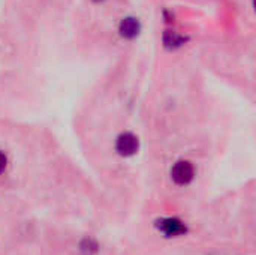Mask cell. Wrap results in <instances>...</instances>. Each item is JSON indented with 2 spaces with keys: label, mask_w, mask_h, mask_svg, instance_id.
<instances>
[{
  "label": "cell",
  "mask_w": 256,
  "mask_h": 255,
  "mask_svg": "<svg viewBox=\"0 0 256 255\" xmlns=\"http://www.w3.org/2000/svg\"><path fill=\"white\" fill-rule=\"evenodd\" d=\"M194 176H195V168L189 161H178L171 168V179L180 186L189 185L194 180Z\"/></svg>",
  "instance_id": "cell-1"
},
{
  "label": "cell",
  "mask_w": 256,
  "mask_h": 255,
  "mask_svg": "<svg viewBox=\"0 0 256 255\" xmlns=\"http://www.w3.org/2000/svg\"><path fill=\"white\" fill-rule=\"evenodd\" d=\"M156 227H158V230H159L162 234H165L166 237L183 236V234L188 231L186 225H184L180 219H177V218H164V219L158 221Z\"/></svg>",
  "instance_id": "cell-2"
},
{
  "label": "cell",
  "mask_w": 256,
  "mask_h": 255,
  "mask_svg": "<svg viewBox=\"0 0 256 255\" xmlns=\"http://www.w3.org/2000/svg\"><path fill=\"white\" fill-rule=\"evenodd\" d=\"M138 147H140L138 137L130 134V132L122 134L117 138V143H116V150L122 156H134L138 152Z\"/></svg>",
  "instance_id": "cell-3"
},
{
  "label": "cell",
  "mask_w": 256,
  "mask_h": 255,
  "mask_svg": "<svg viewBox=\"0 0 256 255\" xmlns=\"http://www.w3.org/2000/svg\"><path fill=\"white\" fill-rule=\"evenodd\" d=\"M118 30H120V33H122L123 38L134 39L135 36H138V33L141 30V26H140V21L136 18L128 17V18H123L122 20Z\"/></svg>",
  "instance_id": "cell-4"
},
{
  "label": "cell",
  "mask_w": 256,
  "mask_h": 255,
  "mask_svg": "<svg viewBox=\"0 0 256 255\" xmlns=\"http://www.w3.org/2000/svg\"><path fill=\"white\" fill-rule=\"evenodd\" d=\"M182 41H183V39H182L180 36H177L176 33H170V35L165 38V42H166V44H174V45H180Z\"/></svg>",
  "instance_id": "cell-5"
},
{
  "label": "cell",
  "mask_w": 256,
  "mask_h": 255,
  "mask_svg": "<svg viewBox=\"0 0 256 255\" xmlns=\"http://www.w3.org/2000/svg\"><path fill=\"white\" fill-rule=\"evenodd\" d=\"M6 167H8V158L3 152H0V174L6 170Z\"/></svg>",
  "instance_id": "cell-6"
},
{
  "label": "cell",
  "mask_w": 256,
  "mask_h": 255,
  "mask_svg": "<svg viewBox=\"0 0 256 255\" xmlns=\"http://www.w3.org/2000/svg\"><path fill=\"white\" fill-rule=\"evenodd\" d=\"M94 2H102V0H94Z\"/></svg>",
  "instance_id": "cell-7"
}]
</instances>
